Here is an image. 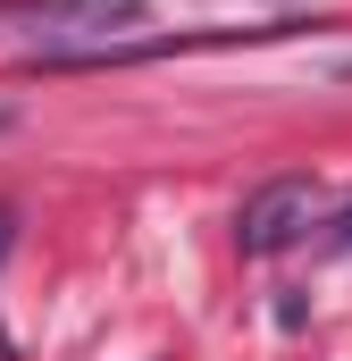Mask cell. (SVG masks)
<instances>
[{
  "mask_svg": "<svg viewBox=\"0 0 352 361\" xmlns=\"http://www.w3.org/2000/svg\"><path fill=\"white\" fill-rule=\"evenodd\" d=\"M8 17H34L42 68H101L109 51L134 42V25H151L143 0H17Z\"/></svg>",
  "mask_w": 352,
  "mask_h": 361,
  "instance_id": "1",
  "label": "cell"
},
{
  "mask_svg": "<svg viewBox=\"0 0 352 361\" xmlns=\"http://www.w3.org/2000/svg\"><path fill=\"white\" fill-rule=\"evenodd\" d=\"M310 202H319L310 177H268L260 193L235 210V244H244V252H285V244L310 227Z\"/></svg>",
  "mask_w": 352,
  "mask_h": 361,
  "instance_id": "2",
  "label": "cell"
},
{
  "mask_svg": "<svg viewBox=\"0 0 352 361\" xmlns=\"http://www.w3.org/2000/svg\"><path fill=\"white\" fill-rule=\"evenodd\" d=\"M8 244H17V210L0 202V261H8Z\"/></svg>",
  "mask_w": 352,
  "mask_h": 361,
  "instance_id": "3",
  "label": "cell"
},
{
  "mask_svg": "<svg viewBox=\"0 0 352 361\" xmlns=\"http://www.w3.org/2000/svg\"><path fill=\"white\" fill-rule=\"evenodd\" d=\"M336 244H344V252H352V202H344V219H336Z\"/></svg>",
  "mask_w": 352,
  "mask_h": 361,
  "instance_id": "4",
  "label": "cell"
},
{
  "mask_svg": "<svg viewBox=\"0 0 352 361\" xmlns=\"http://www.w3.org/2000/svg\"><path fill=\"white\" fill-rule=\"evenodd\" d=\"M0 126H8V109H0Z\"/></svg>",
  "mask_w": 352,
  "mask_h": 361,
  "instance_id": "5",
  "label": "cell"
}]
</instances>
